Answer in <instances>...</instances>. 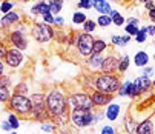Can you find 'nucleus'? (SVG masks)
Segmentation results:
<instances>
[{"label": "nucleus", "instance_id": "f257e3e1", "mask_svg": "<svg viewBox=\"0 0 155 134\" xmlns=\"http://www.w3.org/2000/svg\"><path fill=\"white\" fill-rule=\"evenodd\" d=\"M46 106H48L51 117L61 114V113H66V111L71 109L69 102H68V93L64 91V88L55 86V88L49 89L46 93Z\"/></svg>", "mask_w": 155, "mask_h": 134}, {"label": "nucleus", "instance_id": "f03ea898", "mask_svg": "<svg viewBox=\"0 0 155 134\" xmlns=\"http://www.w3.org/2000/svg\"><path fill=\"white\" fill-rule=\"evenodd\" d=\"M6 109L14 111L15 114H18L21 119L31 120L32 116V100L31 96L28 94H18V93H12L9 102L5 105Z\"/></svg>", "mask_w": 155, "mask_h": 134}, {"label": "nucleus", "instance_id": "7ed1b4c3", "mask_svg": "<svg viewBox=\"0 0 155 134\" xmlns=\"http://www.w3.org/2000/svg\"><path fill=\"white\" fill-rule=\"evenodd\" d=\"M120 85H121V77L118 73H115V74L97 73L94 76V89H98V91L117 96Z\"/></svg>", "mask_w": 155, "mask_h": 134}, {"label": "nucleus", "instance_id": "20e7f679", "mask_svg": "<svg viewBox=\"0 0 155 134\" xmlns=\"http://www.w3.org/2000/svg\"><path fill=\"white\" fill-rule=\"evenodd\" d=\"M31 96V100H32V116H31V120L32 122H46V120H51V114L48 111V106H46V93H32L29 94Z\"/></svg>", "mask_w": 155, "mask_h": 134}, {"label": "nucleus", "instance_id": "39448f33", "mask_svg": "<svg viewBox=\"0 0 155 134\" xmlns=\"http://www.w3.org/2000/svg\"><path fill=\"white\" fill-rule=\"evenodd\" d=\"M95 125V109H71V126L75 129H86Z\"/></svg>", "mask_w": 155, "mask_h": 134}, {"label": "nucleus", "instance_id": "423d86ee", "mask_svg": "<svg viewBox=\"0 0 155 134\" xmlns=\"http://www.w3.org/2000/svg\"><path fill=\"white\" fill-rule=\"evenodd\" d=\"M55 33H57V29L52 25L46 23V22H35V23H32L31 28H29L31 37L37 43H41V45L55 40Z\"/></svg>", "mask_w": 155, "mask_h": 134}, {"label": "nucleus", "instance_id": "0eeeda50", "mask_svg": "<svg viewBox=\"0 0 155 134\" xmlns=\"http://www.w3.org/2000/svg\"><path fill=\"white\" fill-rule=\"evenodd\" d=\"M69 108H80V109H95V105L91 99V93L80 89V91H69L68 93Z\"/></svg>", "mask_w": 155, "mask_h": 134}, {"label": "nucleus", "instance_id": "6e6552de", "mask_svg": "<svg viewBox=\"0 0 155 134\" xmlns=\"http://www.w3.org/2000/svg\"><path fill=\"white\" fill-rule=\"evenodd\" d=\"M94 36L91 33H86V31H80V36H78V43H77V54L80 56L81 60H86L91 54H94Z\"/></svg>", "mask_w": 155, "mask_h": 134}, {"label": "nucleus", "instance_id": "1a4fd4ad", "mask_svg": "<svg viewBox=\"0 0 155 134\" xmlns=\"http://www.w3.org/2000/svg\"><path fill=\"white\" fill-rule=\"evenodd\" d=\"M6 37H3L2 40H5L9 46H15L20 51H26L29 46V37L26 36V33H21L18 29H9L8 33H3Z\"/></svg>", "mask_w": 155, "mask_h": 134}, {"label": "nucleus", "instance_id": "9d476101", "mask_svg": "<svg viewBox=\"0 0 155 134\" xmlns=\"http://www.w3.org/2000/svg\"><path fill=\"white\" fill-rule=\"evenodd\" d=\"M2 60H5V63L8 65V68H11V70H18L20 66L23 65V62H25L23 51H20V50L15 48V46H8L6 54H5V57H3Z\"/></svg>", "mask_w": 155, "mask_h": 134}, {"label": "nucleus", "instance_id": "9b49d317", "mask_svg": "<svg viewBox=\"0 0 155 134\" xmlns=\"http://www.w3.org/2000/svg\"><path fill=\"white\" fill-rule=\"evenodd\" d=\"M118 65H120V56L112 50L109 54L104 56L103 66H101V73H109V74H115L118 73Z\"/></svg>", "mask_w": 155, "mask_h": 134}, {"label": "nucleus", "instance_id": "f8f14e48", "mask_svg": "<svg viewBox=\"0 0 155 134\" xmlns=\"http://www.w3.org/2000/svg\"><path fill=\"white\" fill-rule=\"evenodd\" d=\"M114 94H107V93H103V91H98V89H92L91 91V99L95 105V108H106L109 103L114 102Z\"/></svg>", "mask_w": 155, "mask_h": 134}, {"label": "nucleus", "instance_id": "ddd939ff", "mask_svg": "<svg viewBox=\"0 0 155 134\" xmlns=\"http://www.w3.org/2000/svg\"><path fill=\"white\" fill-rule=\"evenodd\" d=\"M103 60H104V54H91L89 57H87L84 60V66H86V70L87 73H101V66H103Z\"/></svg>", "mask_w": 155, "mask_h": 134}, {"label": "nucleus", "instance_id": "4468645a", "mask_svg": "<svg viewBox=\"0 0 155 134\" xmlns=\"http://www.w3.org/2000/svg\"><path fill=\"white\" fill-rule=\"evenodd\" d=\"M138 123H140V120L137 119V116H134L132 111H127L121 120V125H123V129L126 134H137Z\"/></svg>", "mask_w": 155, "mask_h": 134}, {"label": "nucleus", "instance_id": "2eb2a0df", "mask_svg": "<svg viewBox=\"0 0 155 134\" xmlns=\"http://www.w3.org/2000/svg\"><path fill=\"white\" fill-rule=\"evenodd\" d=\"M21 22V15L17 12V11H11L8 14H5L0 20V26H2V31L3 33H8L9 29H12V25H17Z\"/></svg>", "mask_w": 155, "mask_h": 134}, {"label": "nucleus", "instance_id": "dca6fc26", "mask_svg": "<svg viewBox=\"0 0 155 134\" xmlns=\"http://www.w3.org/2000/svg\"><path fill=\"white\" fill-rule=\"evenodd\" d=\"M137 134H155V111H153V114L140 120Z\"/></svg>", "mask_w": 155, "mask_h": 134}, {"label": "nucleus", "instance_id": "f3484780", "mask_svg": "<svg viewBox=\"0 0 155 134\" xmlns=\"http://www.w3.org/2000/svg\"><path fill=\"white\" fill-rule=\"evenodd\" d=\"M29 12H31L32 17H37V15L41 17V15L51 12V6H49V3H48V0H37V2L31 6Z\"/></svg>", "mask_w": 155, "mask_h": 134}, {"label": "nucleus", "instance_id": "a211bd4d", "mask_svg": "<svg viewBox=\"0 0 155 134\" xmlns=\"http://www.w3.org/2000/svg\"><path fill=\"white\" fill-rule=\"evenodd\" d=\"M132 82L137 85V88L140 89L141 96L146 94V93H150L152 89H153V88H152V80H150V77H147V76H143V74H141V76L135 77Z\"/></svg>", "mask_w": 155, "mask_h": 134}, {"label": "nucleus", "instance_id": "6ab92c4d", "mask_svg": "<svg viewBox=\"0 0 155 134\" xmlns=\"http://www.w3.org/2000/svg\"><path fill=\"white\" fill-rule=\"evenodd\" d=\"M120 114H121V105L120 103L112 102L104 108V116H106V120H109V122H115L120 117Z\"/></svg>", "mask_w": 155, "mask_h": 134}, {"label": "nucleus", "instance_id": "aec40b11", "mask_svg": "<svg viewBox=\"0 0 155 134\" xmlns=\"http://www.w3.org/2000/svg\"><path fill=\"white\" fill-rule=\"evenodd\" d=\"M51 122L57 126V128H66V126H71V109L66 111V113L57 114L51 117Z\"/></svg>", "mask_w": 155, "mask_h": 134}, {"label": "nucleus", "instance_id": "412c9836", "mask_svg": "<svg viewBox=\"0 0 155 134\" xmlns=\"http://www.w3.org/2000/svg\"><path fill=\"white\" fill-rule=\"evenodd\" d=\"M149 60H150V56L143 50L137 51L134 54V59H132V62H134V65L137 66V68H144V66H147Z\"/></svg>", "mask_w": 155, "mask_h": 134}, {"label": "nucleus", "instance_id": "4be33fe9", "mask_svg": "<svg viewBox=\"0 0 155 134\" xmlns=\"http://www.w3.org/2000/svg\"><path fill=\"white\" fill-rule=\"evenodd\" d=\"M92 9H95L98 14H110L112 11L109 0H92Z\"/></svg>", "mask_w": 155, "mask_h": 134}, {"label": "nucleus", "instance_id": "5701e85b", "mask_svg": "<svg viewBox=\"0 0 155 134\" xmlns=\"http://www.w3.org/2000/svg\"><path fill=\"white\" fill-rule=\"evenodd\" d=\"M130 89H132V80H124L121 82L118 91H117V96L118 97H129L130 99Z\"/></svg>", "mask_w": 155, "mask_h": 134}, {"label": "nucleus", "instance_id": "b1692460", "mask_svg": "<svg viewBox=\"0 0 155 134\" xmlns=\"http://www.w3.org/2000/svg\"><path fill=\"white\" fill-rule=\"evenodd\" d=\"M109 15L112 17V25L114 26H123V25H126V17L121 12H118L117 9H112Z\"/></svg>", "mask_w": 155, "mask_h": 134}, {"label": "nucleus", "instance_id": "393cba45", "mask_svg": "<svg viewBox=\"0 0 155 134\" xmlns=\"http://www.w3.org/2000/svg\"><path fill=\"white\" fill-rule=\"evenodd\" d=\"M8 113H6V119H8V122L11 123V126H12V131L14 129H18L20 128V116L18 114H15L14 111H11V109H6Z\"/></svg>", "mask_w": 155, "mask_h": 134}, {"label": "nucleus", "instance_id": "a878e982", "mask_svg": "<svg viewBox=\"0 0 155 134\" xmlns=\"http://www.w3.org/2000/svg\"><path fill=\"white\" fill-rule=\"evenodd\" d=\"M109 50V43L103 39H95L94 42V53L97 54H104L106 51Z\"/></svg>", "mask_w": 155, "mask_h": 134}, {"label": "nucleus", "instance_id": "bb28decb", "mask_svg": "<svg viewBox=\"0 0 155 134\" xmlns=\"http://www.w3.org/2000/svg\"><path fill=\"white\" fill-rule=\"evenodd\" d=\"M129 65H130V57L127 54L120 56V65H118V74H124L129 70Z\"/></svg>", "mask_w": 155, "mask_h": 134}, {"label": "nucleus", "instance_id": "cd10ccee", "mask_svg": "<svg viewBox=\"0 0 155 134\" xmlns=\"http://www.w3.org/2000/svg\"><path fill=\"white\" fill-rule=\"evenodd\" d=\"M48 3L51 6V12L54 15H58L61 12V8L64 5V0H48Z\"/></svg>", "mask_w": 155, "mask_h": 134}, {"label": "nucleus", "instance_id": "c85d7f7f", "mask_svg": "<svg viewBox=\"0 0 155 134\" xmlns=\"http://www.w3.org/2000/svg\"><path fill=\"white\" fill-rule=\"evenodd\" d=\"M97 25L101 26V28H107L112 25V17L109 14H98V19H97Z\"/></svg>", "mask_w": 155, "mask_h": 134}, {"label": "nucleus", "instance_id": "c756f323", "mask_svg": "<svg viewBox=\"0 0 155 134\" xmlns=\"http://www.w3.org/2000/svg\"><path fill=\"white\" fill-rule=\"evenodd\" d=\"M14 6H15L14 0H2V5H0V12L5 15V14L14 11Z\"/></svg>", "mask_w": 155, "mask_h": 134}, {"label": "nucleus", "instance_id": "7c9ffc66", "mask_svg": "<svg viewBox=\"0 0 155 134\" xmlns=\"http://www.w3.org/2000/svg\"><path fill=\"white\" fill-rule=\"evenodd\" d=\"M86 20H87V17H86V14L81 12V11H75V12L72 14V25H83Z\"/></svg>", "mask_w": 155, "mask_h": 134}, {"label": "nucleus", "instance_id": "2f4dec72", "mask_svg": "<svg viewBox=\"0 0 155 134\" xmlns=\"http://www.w3.org/2000/svg\"><path fill=\"white\" fill-rule=\"evenodd\" d=\"M97 20H92V19H87L86 22H84V23L81 25V28H83V31H86V33H94L95 29H97Z\"/></svg>", "mask_w": 155, "mask_h": 134}, {"label": "nucleus", "instance_id": "473e14b6", "mask_svg": "<svg viewBox=\"0 0 155 134\" xmlns=\"http://www.w3.org/2000/svg\"><path fill=\"white\" fill-rule=\"evenodd\" d=\"M147 37H149V34H147V25H144V26L140 28L138 34L135 36V42L137 43H144V42H147Z\"/></svg>", "mask_w": 155, "mask_h": 134}, {"label": "nucleus", "instance_id": "72a5a7b5", "mask_svg": "<svg viewBox=\"0 0 155 134\" xmlns=\"http://www.w3.org/2000/svg\"><path fill=\"white\" fill-rule=\"evenodd\" d=\"M12 93H18V94H28L29 96V85L28 82H20L14 86V91Z\"/></svg>", "mask_w": 155, "mask_h": 134}, {"label": "nucleus", "instance_id": "f704fd0d", "mask_svg": "<svg viewBox=\"0 0 155 134\" xmlns=\"http://www.w3.org/2000/svg\"><path fill=\"white\" fill-rule=\"evenodd\" d=\"M40 129H41L43 132H48V134L51 132V134H52V132L57 131V126H55L51 120H46V122H41V123H40Z\"/></svg>", "mask_w": 155, "mask_h": 134}, {"label": "nucleus", "instance_id": "c9c22d12", "mask_svg": "<svg viewBox=\"0 0 155 134\" xmlns=\"http://www.w3.org/2000/svg\"><path fill=\"white\" fill-rule=\"evenodd\" d=\"M12 93H11V89L9 88H0V102H2L3 105H6L11 99Z\"/></svg>", "mask_w": 155, "mask_h": 134}, {"label": "nucleus", "instance_id": "e433bc0d", "mask_svg": "<svg viewBox=\"0 0 155 134\" xmlns=\"http://www.w3.org/2000/svg\"><path fill=\"white\" fill-rule=\"evenodd\" d=\"M11 86H12V79L9 74L0 76V88H9L11 89Z\"/></svg>", "mask_w": 155, "mask_h": 134}, {"label": "nucleus", "instance_id": "4c0bfd02", "mask_svg": "<svg viewBox=\"0 0 155 134\" xmlns=\"http://www.w3.org/2000/svg\"><path fill=\"white\" fill-rule=\"evenodd\" d=\"M77 8L78 9H92V0H77Z\"/></svg>", "mask_w": 155, "mask_h": 134}, {"label": "nucleus", "instance_id": "58836bf2", "mask_svg": "<svg viewBox=\"0 0 155 134\" xmlns=\"http://www.w3.org/2000/svg\"><path fill=\"white\" fill-rule=\"evenodd\" d=\"M138 31H140V26H135V25H124V33L126 34H129V36H132V37H135L137 34H138Z\"/></svg>", "mask_w": 155, "mask_h": 134}, {"label": "nucleus", "instance_id": "ea45409f", "mask_svg": "<svg viewBox=\"0 0 155 134\" xmlns=\"http://www.w3.org/2000/svg\"><path fill=\"white\" fill-rule=\"evenodd\" d=\"M110 45H114L115 48H123V42H121V36L118 34H114L110 37Z\"/></svg>", "mask_w": 155, "mask_h": 134}, {"label": "nucleus", "instance_id": "a19ab883", "mask_svg": "<svg viewBox=\"0 0 155 134\" xmlns=\"http://www.w3.org/2000/svg\"><path fill=\"white\" fill-rule=\"evenodd\" d=\"M41 20H43V22H46V23H49V25H52V26H54V22H55V15H54L52 12H48V14H45V15H41Z\"/></svg>", "mask_w": 155, "mask_h": 134}, {"label": "nucleus", "instance_id": "79ce46f5", "mask_svg": "<svg viewBox=\"0 0 155 134\" xmlns=\"http://www.w3.org/2000/svg\"><path fill=\"white\" fill-rule=\"evenodd\" d=\"M100 134H117V131H115V128L112 125H104L100 129Z\"/></svg>", "mask_w": 155, "mask_h": 134}, {"label": "nucleus", "instance_id": "37998d69", "mask_svg": "<svg viewBox=\"0 0 155 134\" xmlns=\"http://www.w3.org/2000/svg\"><path fill=\"white\" fill-rule=\"evenodd\" d=\"M54 28H64V17H61L60 14H58V15H55Z\"/></svg>", "mask_w": 155, "mask_h": 134}, {"label": "nucleus", "instance_id": "c03bdc74", "mask_svg": "<svg viewBox=\"0 0 155 134\" xmlns=\"http://www.w3.org/2000/svg\"><path fill=\"white\" fill-rule=\"evenodd\" d=\"M141 74L143 76H147V77H150L152 74H153V68H152V66H144V68H141Z\"/></svg>", "mask_w": 155, "mask_h": 134}, {"label": "nucleus", "instance_id": "a18cd8bd", "mask_svg": "<svg viewBox=\"0 0 155 134\" xmlns=\"http://www.w3.org/2000/svg\"><path fill=\"white\" fill-rule=\"evenodd\" d=\"M55 134H72V126H66V128H57Z\"/></svg>", "mask_w": 155, "mask_h": 134}, {"label": "nucleus", "instance_id": "49530a36", "mask_svg": "<svg viewBox=\"0 0 155 134\" xmlns=\"http://www.w3.org/2000/svg\"><path fill=\"white\" fill-rule=\"evenodd\" d=\"M126 23H127V25H135V26H138V25H140V19H138V17H127V19H126Z\"/></svg>", "mask_w": 155, "mask_h": 134}, {"label": "nucleus", "instance_id": "de8ad7c7", "mask_svg": "<svg viewBox=\"0 0 155 134\" xmlns=\"http://www.w3.org/2000/svg\"><path fill=\"white\" fill-rule=\"evenodd\" d=\"M2 129L6 131V132H11V131H12V126H11V123L8 122V119L2 120Z\"/></svg>", "mask_w": 155, "mask_h": 134}, {"label": "nucleus", "instance_id": "09e8293b", "mask_svg": "<svg viewBox=\"0 0 155 134\" xmlns=\"http://www.w3.org/2000/svg\"><path fill=\"white\" fill-rule=\"evenodd\" d=\"M143 6H144V9H146V11H149V9L155 8V0H147V2H146Z\"/></svg>", "mask_w": 155, "mask_h": 134}, {"label": "nucleus", "instance_id": "8fccbe9b", "mask_svg": "<svg viewBox=\"0 0 155 134\" xmlns=\"http://www.w3.org/2000/svg\"><path fill=\"white\" fill-rule=\"evenodd\" d=\"M132 40V36H129V34H126L124 33V36H121V42H123V46H126V45L129 43Z\"/></svg>", "mask_w": 155, "mask_h": 134}, {"label": "nucleus", "instance_id": "3c124183", "mask_svg": "<svg viewBox=\"0 0 155 134\" xmlns=\"http://www.w3.org/2000/svg\"><path fill=\"white\" fill-rule=\"evenodd\" d=\"M147 19L152 22V23H155V8H152V9L147 11Z\"/></svg>", "mask_w": 155, "mask_h": 134}, {"label": "nucleus", "instance_id": "603ef678", "mask_svg": "<svg viewBox=\"0 0 155 134\" xmlns=\"http://www.w3.org/2000/svg\"><path fill=\"white\" fill-rule=\"evenodd\" d=\"M6 63H5V60H2L0 62V76H3V74H6Z\"/></svg>", "mask_w": 155, "mask_h": 134}, {"label": "nucleus", "instance_id": "864d4df0", "mask_svg": "<svg viewBox=\"0 0 155 134\" xmlns=\"http://www.w3.org/2000/svg\"><path fill=\"white\" fill-rule=\"evenodd\" d=\"M147 34L149 37H155V25H147Z\"/></svg>", "mask_w": 155, "mask_h": 134}, {"label": "nucleus", "instance_id": "5fc2aeb1", "mask_svg": "<svg viewBox=\"0 0 155 134\" xmlns=\"http://www.w3.org/2000/svg\"><path fill=\"white\" fill-rule=\"evenodd\" d=\"M134 2H135V3H138V5H144V3L147 2V0H134Z\"/></svg>", "mask_w": 155, "mask_h": 134}, {"label": "nucleus", "instance_id": "6e6d98bb", "mask_svg": "<svg viewBox=\"0 0 155 134\" xmlns=\"http://www.w3.org/2000/svg\"><path fill=\"white\" fill-rule=\"evenodd\" d=\"M110 2H115V3H124V0H110Z\"/></svg>", "mask_w": 155, "mask_h": 134}, {"label": "nucleus", "instance_id": "4d7b16f0", "mask_svg": "<svg viewBox=\"0 0 155 134\" xmlns=\"http://www.w3.org/2000/svg\"><path fill=\"white\" fill-rule=\"evenodd\" d=\"M18 2H21V3H28V2H31V0H18Z\"/></svg>", "mask_w": 155, "mask_h": 134}, {"label": "nucleus", "instance_id": "13d9d810", "mask_svg": "<svg viewBox=\"0 0 155 134\" xmlns=\"http://www.w3.org/2000/svg\"><path fill=\"white\" fill-rule=\"evenodd\" d=\"M9 134H18V132H17V129H14V131H11Z\"/></svg>", "mask_w": 155, "mask_h": 134}, {"label": "nucleus", "instance_id": "bf43d9fd", "mask_svg": "<svg viewBox=\"0 0 155 134\" xmlns=\"http://www.w3.org/2000/svg\"><path fill=\"white\" fill-rule=\"evenodd\" d=\"M152 88H153V89H155V79H153V80H152Z\"/></svg>", "mask_w": 155, "mask_h": 134}, {"label": "nucleus", "instance_id": "052dcab7", "mask_svg": "<svg viewBox=\"0 0 155 134\" xmlns=\"http://www.w3.org/2000/svg\"><path fill=\"white\" fill-rule=\"evenodd\" d=\"M77 134H87V132H83V131H80V132H77Z\"/></svg>", "mask_w": 155, "mask_h": 134}, {"label": "nucleus", "instance_id": "680f3d73", "mask_svg": "<svg viewBox=\"0 0 155 134\" xmlns=\"http://www.w3.org/2000/svg\"><path fill=\"white\" fill-rule=\"evenodd\" d=\"M153 60H155V54H153Z\"/></svg>", "mask_w": 155, "mask_h": 134}, {"label": "nucleus", "instance_id": "e2e57ef3", "mask_svg": "<svg viewBox=\"0 0 155 134\" xmlns=\"http://www.w3.org/2000/svg\"><path fill=\"white\" fill-rule=\"evenodd\" d=\"M153 39H155V37H153ZM153 45H155V42H153Z\"/></svg>", "mask_w": 155, "mask_h": 134}]
</instances>
